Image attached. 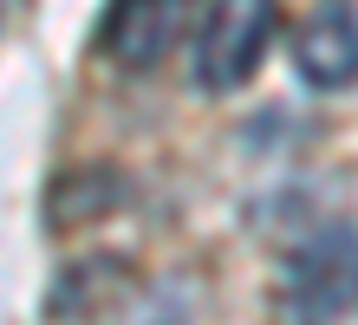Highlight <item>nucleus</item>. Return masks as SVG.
<instances>
[{
	"instance_id": "obj_3",
	"label": "nucleus",
	"mask_w": 358,
	"mask_h": 325,
	"mask_svg": "<svg viewBox=\"0 0 358 325\" xmlns=\"http://www.w3.org/2000/svg\"><path fill=\"white\" fill-rule=\"evenodd\" d=\"M182 20H189V0H111L98 20V52L124 72H150L176 46Z\"/></svg>"
},
{
	"instance_id": "obj_5",
	"label": "nucleus",
	"mask_w": 358,
	"mask_h": 325,
	"mask_svg": "<svg viewBox=\"0 0 358 325\" xmlns=\"http://www.w3.org/2000/svg\"><path fill=\"white\" fill-rule=\"evenodd\" d=\"M124 195H131V182H124L111 163L72 169V176H59L52 195H46V222H52V228H92V222H104L111 208H124Z\"/></svg>"
},
{
	"instance_id": "obj_1",
	"label": "nucleus",
	"mask_w": 358,
	"mask_h": 325,
	"mask_svg": "<svg viewBox=\"0 0 358 325\" xmlns=\"http://www.w3.org/2000/svg\"><path fill=\"white\" fill-rule=\"evenodd\" d=\"M273 27H280V0H208V20L196 33V85L202 92L248 85L273 46Z\"/></svg>"
},
{
	"instance_id": "obj_6",
	"label": "nucleus",
	"mask_w": 358,
	"mask_h": 325,
	"mask_svg": "<svg viewBox=\"0 0 358 325\" xmlns=\"http://www.w3.org/2000/svg\"><path fill=\"white\" fill-rule=\"evenodd\" d=\"M137 325H182V312H170V299H157V319H137Z\"/></svg>"
},
{
	"instance_id": "obj_2",
	"label": "nucleus",
	"mask_w": 358,
	"mask_h": 325,
	"mask_svg": "<svg viewBox=\"0 0 358 325\" xmlns=\"http://www.w3.org/2000/svg\"><path fill=\"white\" fill-rule=\"evenodd\" d=\"M287 306L306 325H332L352 312V222L306 234L287 254Z\"/></svg>"
},
{
	"instance_id": "obj_4",
	"label": "nucleus",
	"mask_w": 358,
	"mask_h": 325,
	"mask_svg": "<svg viewBox=\"0 0 358 325\" xmlns=\"http://www.w3.org/2000/svg\"><path fill=\"white\" fill-rule=\"evenodd\" d=\"M293 65L313 92H352L358 78V13L352 0H320L300 33H293Z\"/></svg>"
}]
</instances>
